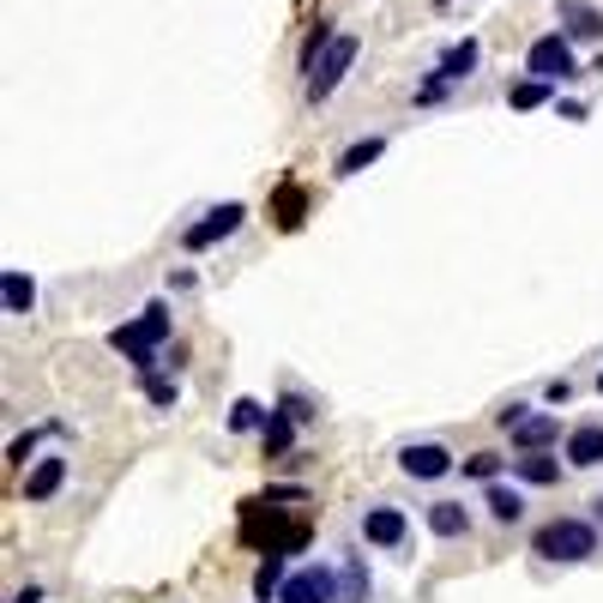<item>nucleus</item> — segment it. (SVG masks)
<instances>
[{
  "label": "nucleus",
  "mask_w": 603,
  "mask_h": 603,
  "mask_svg": "<svg viewBox=\"0 0 603 603\" xmlns=\"http://www.w3.org/2000/svg\"><path fill=\"white\" fill-rule=\"evenodd\" d=\"M308 538H315V513H296V519H284V513L266 507V501H248V507H242V543H254V550H284V555H296Z\"/></svg>",
  "instance_id": "1"
},
{
  "label": "nucleus",
  "mask_w": 603,
  "mask_h": 603,
  "mask_svg": "<svg viewBox=\"0 0 603 603\" xmlns=\"http://www.w3.org/2000/svg\"><path fill=\"white\" fill-rule=\"evenodd\" d=\"M170 339V308H145L139 320H127V327H115L109 332V344H115L121 356H127L133 368H139V374H151V362H158V344Z\"/></svg>",
  "instance_id": "2"
},
{
  "label": "nucleus",
  "mask_w": 603,
  "mask_h": 603,
  "mask_svg": "<svg viewBox=\"0 0 603 603\" xmlns=\"http://www.w3.org/2000/svg\"><path fill=\"white\" fill-rule=\"evenodd\" d=\"M531 550H538L543 562H586V555H598V531H591L586 519H550Z\"/></svg>",
  "instance_id": "3"
},
{
  "label": "nucleus",
  "mask_w": 603,
  "mask_h": 603,
  "mask_svg": "<svg viewBox=\"0 0 603 603\" xmlns=\"http://www.w3.org/2000/svg\"><path fill=\"white\" fill-rule=\"evenodd\" d=\"M356 54H362V42H356V37H332L327 49L308 61V97H315V103H327V97L339 91L344 73L356 66Z\"/></svg>",
  "instance_id": "4"
},
{
  "label": "nucleus",
  "mask_w": 603,
  "mask_h": 603,
  "mask_svg": "<svg viewBox=\"0 0 603 603\" xmlns=\"http://www.w3.org/2000/svg\"><path fill=\"white\" fill-rule=\"evenodd\" d=\"M242 218H248V211H242L236 199H230V206H211L199 223H187V230H182V248H187V254H206V248H218L223 236H236V230H242Z\"/></svg>",
  "instance_id": "5"
},
{
  "label": "nucleus",
  "mask_w": 603,
  "mask_h": 603,
  "mask_svg": "<svg viewBox=\"0 0 603 603\" xmlns=\"http://www.w3.org/2000/svg\"><path fill=\"white\" fill-rule=\"evenodd\" d=\"M525 73H538V79H574V49H567V37H538L531 49H525Z\"/></svg>",
  "instance_id": "6"
},
{
  "label": "nucleus",
  "mask_w": 603,
  "mask_h": 603,
  "mask_svg": "<svg viewBox=\"0 0 603 603\" xmlns=\"http://www.w3.org/2000/svg\"><path fill=\"white\" fill-rule=\"evenodd\" d=\"M332 598H339L332 567H302V574H290L284 591H278V603H332Z\"/></svg>",
  "instance_id": "7"
},
{
  "label": "nucleus",
  "mask_w": 603,
  "mask_h": 603,
  "mask_svg": "<svg viewBox=\"0 0 603 603\" xmlns=\"http://www.w3.org/2000/svg\"><path fill=\"white\" fill-rule=\"evenodd\" d=\"M398 471L434 483V477L453 471V453H446V446H434V441H417V446H405V453H398Z\"/></svg>",
  "instance_id": "8"
},
{
  "label": "nucleus",
  "mask_w": 603,
  "mask_h": 603,
  "mask_svg": "<svg viewBox=\"0 0 603 603\" xmlns=\"http://www.w3.org/2000/svg\"><path fill=\"white\" fill-rule=\"evenodd\" d=\"M555 19H562L567 37H579V42L603 37V7H591V0H555Z\"/></svg>",
  "instance_id": "9"
},
{
  "label": "nucleus",
  "mask_w": 603,
  "mask_h": 603,
  "mask_svg": "<svg viewBox=\"0 0 603 603\" xmlns=\"http://www.w3.org/2000/svg\"><path fill=\"white\" fill-rule=\"evenodd\" d=\"M405 531H410V525H405V513H398V507H374L362 519V538L374 543V550H398V543H405Z\"/></svg>",
  "instance_id": "10"
},
{
  "label": "nucleus",
  "mask_w": 603,
  "mask_h": 603,
  "mask_svg": "<svg viewBox=\"0 0 603 603\" xmlns=\"http://www.w3.org/2000/svg\"><path fill=\"white\" fill-rule=\"evenodd\" d=\"M567 465H586V471H591V465H603V429H598V422H586V429L567 434Z\"/></svg>",
  "instance_id": "11"
},
{
  "label": "nucleus",
  "mask_w": 603,
  "mask_h": 603,
  "mask_svg": "<svg viewBox=\"0 0 603 603\" xmlns=\"http://www.w3.org/2000/svg\"><path fill=\"white\" fill-rule=\"evenodd\" d=\"M477 54H483V49H477V37H459V42H453V49L441 54V66H434V73H441V79H453V85H459V79H471Z\"/></svg>",
  "instance_id": "12"
},
{
  "label": "nucleus",
  "mask_w": 603,
  "mask_h": 603,
  "mask_svg": "<svg viewBox=\"0 0 603 603\" xmlns=\"http://www.w3.org/2000/svg\"><path fill=\"white\" fill-rule=\"evenodd\" d=\"M61 483H66V459H42V465H30V477H25V501H49Z\"/></svg>",
  "instance_id": "13"
},
{
  "label": "nucleus",
  "mask_w": 603,
  "mask_h": 603,
  "mask_svg": "<svg viewBox=\"0 0 603 603\" xmlns=\"http://www.w3.org/2000/svg\"><path fill=\"white\" fill-rule=\"evenodd\" d=\"M429 531H434V538H465V531H471V513H465L459 501H434V507H429Z\"/></svg>",
  "instance_id": "14"
},
{
  "label": "nucleus",
  "mask_w": 603,
  "mask_h": 603,
  "mask_svg": "<svg viewBox=\"0 0 603 603\" xmlns=\"http://www.w3.org/2000/svg\"><path fill=\"white\" fill-rule=\"evenodd\" d=\"M513 471H519V483H538V489H555V483H562V465L543 459V446H538V453H525V459H513Z\"/></svg>",
  "instance_id": "15"
},
{
  "label": "nucleus",
  "mask_w": 603,
  "mask_h": 603,
  "mask_svg": "<svg viewBox=\"0 0 603 603\" xmlns=\"http://www.w3.org/2000/svg\"><path fill=\"white\" fill-rule=\"evenodd\" d=\"M260 441H266V453H272V459H278V453H290V446H296V417H290V410L278 405L272 417H266Z\"/></svg>",
  "instance_id": "16"
},
{
  "label": "nucleus",
  "mask_w": 603,
  "mask_h": 603,
  "mask_svg": "<svg viewBox=\"0 0 603 603\" xmlns=\"http://www.w3.org/2000/svg\"><path fill=\"white\" fill-rule=\"evenodd\" d=\"M0 302H7V315H30V302H37V284L25 272H7L0 278Z\"/></svg>",
  "instance_id": "17"
},
{
  "label": "nucleus",
  "mask_w": 603,
  "mask_h": 603,
  "mask_svg": "<svg viewBox=\"0 0 603 603\" xmlns=\"http://www.w3.org/2000/svg\"><path fill=\"white\" fill-rule=\"evenodd\" d=\"M550 97H555V79H538V73H531V79H519V85L507 91V103L525 115V109H543Z\"/></svg>",
  "instance_id": "18"
},
{
  "label": "nucleus",
  "mask_w": 603,
  "mask_h": 603,
  "mask_svg": "<svg viewBox=\"0 0 603 603\" xmlns=\"http://www.w3.org/2000/svg\"><path fill=\"white\" fill-rule=\"evenodd\" d=\"M284 591V550H266V562H260V574H254V598H278Z\"/></svg>",
  "instance_id": "19"
},
{
  "label": "nucleus",
  "mask_w": 603,
  "mask_h": 603,
  "mask_svg": "<svg viewBox=\"0 0 603 603\" xmlns=\"http://www.w3.org/2000/svg\"><path fill=\"white\" fill-rule=\"evenodd\" d=\"M513 441H519L525 453L550 446V441H555V417H525V422H513Z\"/></svg>",
  "instance_id": "20"
},
{
  "label": "nucleus",
  "mask_w": 603,
  "mask_h": 603,
  "mask_svg": "<svg viewBox=\"0 0 603 603\" xmlns=\"http://www.w3.org/2000/svg\"><path fill=\"white\" fill-rule=\"evenodd\" d=\"M266 417H272V410H266L260 398H236V405H230V429H236V434L266 429Z\"/></svg>",
  "instance_id": "21"
},
{
  "label": "nucleus",
  "mask_w": 603,
  "mask_h": 603,
  "mask_svg": "<svg viewBox=\"0 0 603 603\" xmlns=\"http://www.w3.org/2000/svg\"><path fill=\"white\" fill-rule=\"evenodd\" d=\"M381 151H386V139H362V145H350V151L339 158V175H362L368 163L381 158Z\"/></svg>",
  "instance_id": "22"
},
{
  "label": "nucleus",
  "mask_w": 603,
  "mask_h": 603,
  "mask_svg": "<svg viewBox=\"0 0 603 603\" xmlns=\"http://www.w3.org/2000/svg\"><path fill=\"white\" fill-rule=\"evenodd\" d=\"M302 211H308L302 187H296V182H284V187H278V223H284V230H296V223H302Z\"/></svg>",
  "instance_id": "23"
},
{
  "label": "nucleus",
  "mask_w": 603,
  "mask_h": 603,
  "mask_svg": "<svg viewBox=\"0 0 603 603\" xmlns=\"http://www.w3.org/2000/svg\"><path fill=\"white\" fill-rule=\"evenodd\" d=\"M489 513H495L501 525H519V519H525V501L513 495V489H501V483H495V489H489Z\"/></svg>",
  "instance_id": "24"
},
{
  "label": "nucleus",
  "mask_w": 603,
  "mask_h": 603,
  "mask_svg": "<svg viewBox=\"0 0 603 603\" xmlns=\"http://www.w3.org/2000/svg\"><path fill=\"white\" fill-rule=\"evenodd\" d=\"M145 393H151V405H163V410H170L175 398H182V386H175V381H163V374H145Z\"/></svg>",
  "instance_id": "25"
},
{
  "label": "nucleus",
  "mask_w": 603,
  "mask_h": 603,
  "mask_svg": "<svg viewBox=\"0 0 603 603\" xmlns=\"http://www.w3.org/2000/svg\"><path fill=\"white\" fill-rule=\"evenodd\" d=\"M495 471H501V459H495V453H471V459H465V477H483V483H489Z\"/></svg>",
  "instance_id": "26"
},
{
  "label": "nucleus",
  "mask_w": 603,
  "mask_h": 603,
  "mask_svg": "<svg viewBox=\"0 0 603 603\" xmlns=\"http://www.w3.org/2000/svg\"><path fill=\"white\" fill-rule=\"evenodd\" d=\"M30 446H37V434H19V441L7 446V459H13V465H25V459H30Z\"/></svg>",
  "instance_id": "27"
},
{
  "label": "nucleus",
  "mask_w": 603,
  "mask_h": 603,
  "mask_svg": "<svg viewBox=\"0 0 603 603\" xmlns=\"http://www.w3.org/2000/svg\"><path fill=\"white\" fill-rule=\"evenodd\" d=\"M284 410H290V417H296V422H315V410H308V398H284Z\"/></svg>",
  "instance_id": "28"
},
{
  "label": "nucleus",
  "mask_w": 603,
  "mask_h": 603,
  "mask_svg": "<svg viewBox=\"0 0 603 603\" xmlns=\"http://www.w3.org/2000/svg\"><path fill=\"white\" fill-rule=\"evenodd\" d=\"M13 603H42V591H37V586H25V591H13Z\"/></svg>",
  "instance_id": "29"
},
{
  "label": "nucleus",
  "mask_w": 603,
  "mask_h": 603,
  "mask_svg": "<svg viewBox=\"0 0 603 603\" xmlns=\"http://www.w3.org/2000/svg\"><path fill=\"white\" fill-rule=\"evenodd\" d=\"M598 393H603V368H598Z\"/></svg>",
  "instance_id": "30"
},
{
  "label": "nucleus",
  "mask_w": 603,
  "mask_h": 603,
  "mask_svg": "<svg viewBox=\"0 0 603 603\" xmlns=\"http://www.w3.org/2000/svg\"><path fill=\"white\" fill-rule=\"evenodd\" d=\"M434 7H446V0H434Z\"/></svg>",
  "instance_id": "31"
}]
</instances>
